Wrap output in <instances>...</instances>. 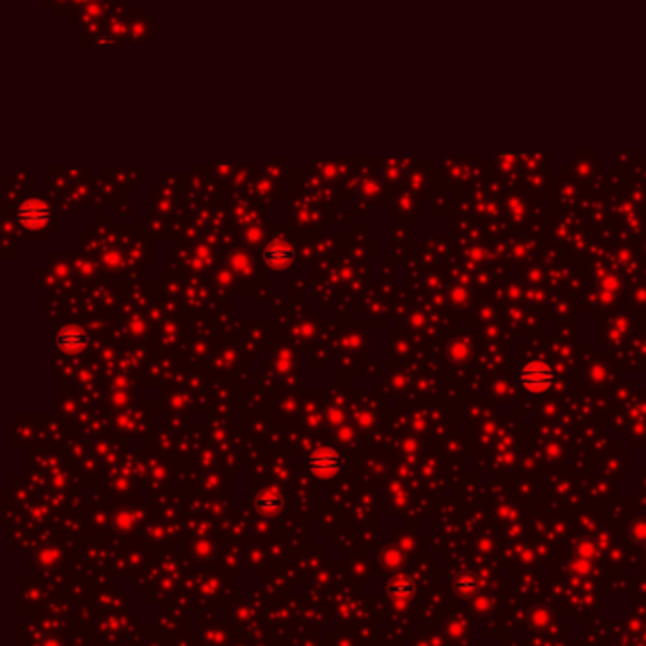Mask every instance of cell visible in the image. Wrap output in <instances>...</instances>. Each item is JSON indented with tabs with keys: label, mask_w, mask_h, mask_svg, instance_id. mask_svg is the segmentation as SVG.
I'll return each instance as SVG.
<instances>
[{
	"label": "cell",
	"mask_w": 646,
	"mask_h": 646,
	"mask_svg": "<svg viewBox=\"0 0 646 646\" xmlns=\"http://www.w3.org/2000/svg\"><path fill=\"white\" fill-rule=\"evenodd\" d=\"M52 216H54L52 207L44 199L38 198L23 201L17 212H15V218H17L19 226L23 230H27V232H40V230H44L49 224Z\"/></svg>",
	"instance_id": "cell-2"
},
{
	"label": "cell",
	"mask_w": 646,
	"mask_h": 646,
	"mask_svg": "<svg viewBox=\"0 0 646 646\" xmlns=\"http://www.w3.org/2000/svg\"><path fill=\"white\" fill-rule=\"evenodd\" d=\"M89 345V333L82 326L68 324L55 333V347L65 354H78Z\"/></svg>",
	"instance_id": "cell-4"
},
{
	"label": "cell",
	"mask_w": 646,
	"mask_h": 646,
	"mask_svg": "<svg viewBox=\"0 0 646 646\" xmlns=\"http://www.w3.org/2000/svg\"><path fill=\"white\" fill-rule=\"evenodd\" d=\"M478 585H480L478 576L474 574V572H468V571L459 572V574L455 576V580H453V588H455V592L459 593V595H463V597L472 595V593L478 590Z\"/></svg>",
	"instance_id": "cell-8"
},
{
	"label": "cell",
	"mask_w": 646,
	"mask_h": 646,
	"mask_svg": "<svg viewBox=\"0 0 646 646\" xmlns=\"http://www.w3.org/2000/svg\"><path fill=\"white\" fill-rule=\"evenodd\" d=\"M262 258L275 271H283L286 267H290L296 260V252L285 241H273L262 251Z\"/></svg>",
	"instance_id": "cell-5"
},
{
	"label": "cell",
	"mask_w": 646,
	"mask_h": 646,
	"mask_svg": "<svg viewBox=\"0 0 646 646\" xmlns=\"http://www.w3.org/2000/svg\"><path fill=\"white\" fill-rule=\"evenodd\" d=\"M415 592H417V588H415L413 578L404 576V574L395 576L387 584L388 597H393L395 601H409V599H413Z\"/></svg>",
	"instance_id": "cell-7"
},
{
	"label": "cell",
	"mask_w": 646,
	"mask_h": 646,
	"mask_svg": "<svg viewBox=\"0 0 646 646\" xmlns=\"http://www.w3.org/2000/svg\"><path fill=\"white\" fill-rule=\"evenodd\" d=\"M517 383L530 395H544L556 383V372L542 361H530L519 368Z\"/></svg>",
	"instance_id": "cell-1"
},
{
	"label": "cell",
	"mask_w": 646,
	"mask_h": 646,
	"mask_svg": "<svg viewBox=\"0 0 646 646\" xmlns=\"http://www.w3.org/2000/svg\"><path fill=\"white\" fill-rule=\"evenodd\" d=\"M307 468L311 470V474H315L317 478L338 476L343 470V457L338 449L322 446L307 457Z\"/></svg>",
	"instance_id": "cell-3"
},
{
	"label": "cell",
	"mask_w": 646,
	"mask_h": 646,
	"mask_svg": "<svg viewBox=\"0 0 646 646\" xmlns=\"http://www.w3.org/2000/svg\"><path fill=\"white\" fill-rule=\"evenodd\" d=\"M283 506H285V495L279 489H265L254 498V510L258 512L260 516H277L283 512Z\"/></svg>",
	"instance_id": "cell-6"
}]
</instances>
